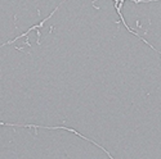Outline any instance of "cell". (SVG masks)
<instances>
[{"label": "cell", "mask_w": 161, "mask_h": 159, "mask_svg": "<svg viewBox=\"0 0 161 159\" xmlns=\"http://www.w3.org/2000/svg\"><path fill=\"white\" fill-rule=\"evenodd\" d=\"M140 40H142V41H143V42H146V44H147L148 46H150V48H152V49H155V48H153V45H151V44H148V41H147V40H146V39H144V37H142V36H140ZM155 51H157V50H155ZM157 53H159V54H160V55H161V51H157Z\"/></svg>", "instance_id": "obj_1"}]
</instances>
